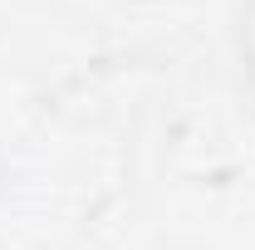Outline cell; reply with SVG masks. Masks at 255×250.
<instances>
[{"label": "cell", "mask_w": 255, "mask_h": 250, "mask_svg": "<svg viewBox=\"0 0 255 250\" xmlns=\"http://www.w3.org/2000/svg\"><path fill=\"white\" fill-rule=\"evenodd\" d=\"M5 187H10V162H5V147H0V201H5Z\"/></svg>", "instance_id": "3"}, {"label": "cell", "mask_w": 255, "mask_h": 250, "mask_svg": "<svg viewBox=\"0 0 255 250\" xmlns=\"http://www.w3.org/2000/svg\"><path fill=\"white\" fill-rule=\"evenodd\" d=\"M241 108L255 118V69H251V74H241Z\"/></svg>", "instance_id": "2"}, {"label": "cell", "mask_w": 255, "mask_h": 250, "mask_svg": "<svg viewBox=\"0 0 255 250\" xmlns=\"http://www.w3.org/2000/svg\"><path fill=\"white\" fill-rule=\"evenodd\" d=\"M231 49H236L241 74H251L255 69V0H241L231 15Z\"/></svg>", "instance_id": "1"}]
</instances>
